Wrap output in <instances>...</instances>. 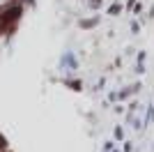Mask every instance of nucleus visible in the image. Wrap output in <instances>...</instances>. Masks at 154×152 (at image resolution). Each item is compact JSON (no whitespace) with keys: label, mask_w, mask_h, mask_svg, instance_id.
<instances>
[{"label":"nucleus","mask_w":154,"mask_h":152,"mask_svg":"<svg viewBox=\"0 0 154 152\" xmlns=\"http://www.w3.org/2000/svg\"><path fill=\"white\" fill-rule=\"evenodd\" d=\"M21 14H23V7H21V5L7 7V9H2V12H0V23H2V25H9V28H14V23L21 19Z\"/></svg>","instance_id":"nucleus-1"},{"label":"nucleus","mask_w":154,"mask_h":152,"mask_svg":"<svg viewBox=\"0 0 154 152\" xmlns=\"http://www.w3.org/2000/svg\"><path fill=\"white\" fill-rule=\"evenodd\" d=\"M7 30H12V28H9V25H2V23H0V35H2V32H7Z\"/></svg>","instance_id":"nucleus-2"}]
</instances>
